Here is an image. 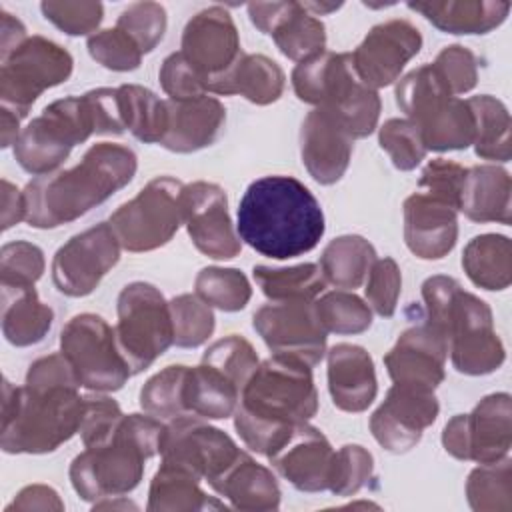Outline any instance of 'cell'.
Segmentation results:
<instances>
[{"mask_svg": "<svg viewBox=\"0 0 512 512\" xmlns=\"http://www.w3.org/2000/svg\"><path fill=\"white\" fill-rule=\"evenodd\" d=\"M68 358L54 352L28 366L24 386L4 378L0 448L6 454H46L82 424L84 396Z\"/></svg>", "mask_w": 512, "mask_h": 512, "instance_id": "cell-1", "label": "cell"}, {"mask_svg": "<svg viewBox=\"0 0 512 512\" xmlns=\"http://www.w3.org/2000/svg\"><path fill=\"white\" fill-rule=\"evenodd\" d=\"M236 232L262 256L288 260L316 248L324 236V212L316 196L294 176L254 180L238 204Z\"/></svg>", "mask_w": 512, "mask_h": 512, "instance_id": "cell-2", "label": "cell"}, {"mask_svg": "<svg viewBox=\"0 0 512 512\" xmlns=\"http://www.w3.org/2000/svg\"><path fill=\"white\" fill-rule=\"evenodd\" d=\"M316 412L318 390L312 366L274 354L248 378L234 412V428L252 452L268 456L294 426L308 422Z\"/></svg>", "mask_w": 512, "mask_h": 512, "instance_id": "cell-3", "label": "cell"}, {"mask_svg": "<svg viewBox=\"0 0 512 512\" xmlns=\"http://www.w3.org/2000/svg\"><path fill=\"white\" fill-rule=\"evenodd\" d=\"M136 170L138 158L128 146L94 144L76 166L26 184V222L38 230L70 224L130 184Z\"/></svg>", "mask_w": 512, "mask_h": 512, "instance_id": "cell-4", "label": "cell"}, {"mask_svg": "<svg viewBox=\"0 0 512 512\" xmlns=\"http://www.w3.org/2000/svg\"><path fill=\"white\" fill-rule=\"evenodd\" d=\"M124 120L118 88H96L66 96L32 118L14 144L16 162L32 176L56 172L76 144L94 134H122Z\"/></svg>", "mask_w": 512, "mask_h": 512, "instance_id": "cell-5", "label": "cell"}, {"mask_svg": "<svg viewBox=\"0 0 512 512\" xmlns=\"http://www.w3.org/2000/svg\"><path fill=\"white\" fill-rule=\"evenodd\" d=\"M422 300L426 324L446 338L456 372L484 376L504 364L506 350L482 298L462 290L456 278L436 274L422 282Z\"/></svg>", "mask_w": 512, "mask_h": 512, "instance_id": "cell-6", "label": "cell"}, {"mask_svg": "<svg viewBox=\"0 0 512 512\" xmlns=\"http://www.w3.org/2000/svg\"><path fill=\"white\" fill-rule=\"evenodd\" d=\"M164 424L152 414H124L100 444L86 446L70 464L74 492L86 502L126 496L142 476L146 460L160 454Z\"/></svg>", "mask_w": 512, "mask_h": 512, "instance_id": "cell-7", "label": "cell"}, {"mask_svg": "<svg viewBox=\"0 0 512 512\" xmlns=\"http://www.w3.org/2000/svg\"><path fill=\"white\" fill-rule=\"evenodd\" d=\"M394 96L396 106L420 130L426 150H466L474 144L472 108L450 92L434 64H422L402 76Z\"/></svg>", "mask_w": 512, "mask_h": 512, "instance_id": "cell-8", "label": "cell"}, {"mask_svg": "<svg viewBox=\"0 0 512 512\" xmlns=\"http://www.w3.org/2000/svg\"><path fill=\"white\" fill-rule=\"evenodd\" d=\"M116 312V342L134 376L174 344L170 304L154 284L136 280L120 290Z\"/></svg>", "mask_w": 512, "mask_h": 512, "instance_id": "cell-9", "label": "cell"}, {"mask_svg": "<svg viewBox=\"0 0 512 512\" xmlns=\"http://www.w3.org/2000/svg\"><path fill=\"white\" fill-rule=\"evenodd\" d=\"M184 184L172 176L152 178L132 200L120 204L108 224L128 252H150L172 240L184 224Z\"/></svg>", "mask_w": 512, "mask_h": 512, "instance_id": "cell-10", "label": "cell"}, {"mask_svg": "<svg viewBox=\"0 0 512 512\" xmlns=\"http://www.w3.org/2000/svg\"><path fill=\"white\" fill-rule=\"evenodd\" d=\"M60 352L72 364L82 388L92 392L120 390L132 370L122 356L114 328L98 314L72 316L60 332Z\"/></svg>", "mask_w": 512, "mask_h": 512, "instance_id": "cell-11", "label": "cell"}, {"mask_svg": "<svg viewBox=\"0 0 512 512\" xmlns=\"http://www.w3.org/2000/svg\"><path fill=\"white\" fill-rule=\"evenodd\" d=\"M0 100L22 118L42 92L66 82L72 74V54L44 36H28L0 58Z\"/></svg>", "mask_w": 512, "mask_h": 512, "instance_id": "cell-12", "label": "cell"}, {"mask_svg": "<svg viewBox=\"0 0 512 512\" xmlns=\"http://www.w3.org/2000/svg\"><path fill=\"white\" fill-rule=\"evenodd\" d=\"M442 446L464 462L490 464L506 458L512 446L510 394H488L468 414L452 416L442 430Z\"/></svg>", "mask_w": 512, "mask_h": 512, "instance_id": "cell-13", "label": "cell"}, {"mask_svg": "<svg viewBox=\"0 0 512 512\" xmlns=\"http://www.w3.org/2000/svg\"><path fill=\"white\" fill-rule=\"evenodd\" d=\"M120 242L108 222L74 234L52 258V282L70 298L92 294L120 260Z\"/></svg>", "mask_w": 512, "mask_h": 512, "instance_id": "cell-14", "label": "cell"}, {"mask_svg": "<svg viewBox=\"0 0 512 512\" xmlns=\"http://www.w3.org/2000/svg\"><path fill=\"white\" fill-rule=\"evenodd\" d=\"M242 450L220 428L198 416H176L164 424L160 436L162 462L188 468L208 484L216 480Z\"/></svg>", "mask_w": 512, "mask_h": 512, "instance_id": "cell-15", "label": "cell"}, {"mask_svg": "<svg viewBox=\"0 0 512 512\" xmlns=\"http://www.w3.org/2000/svg\"><path fill=\"white\" fill-rule=\"evenodd\" d=\"M252 326L278 356H292L314 368L326 354L328 332L316 316L314 300L264 304L254 312Z\"/></svg>", "mask_w": 512, "mask_h": 512, "instance_id": "cell-16", "label": "cell"}, {"mask_svg": "<svg viewBox=\"0 0 512 512\" xmlns=\"http://www.w3.org/2000/svg\"><path fill=\"white\" fill-rule=\"evenodd\" d=\"M440 404L434 390L392 384L384 402L370 416V432L374 440L392 454L412 450L424 430L438 418Z\"/></svg>", "mask_w": 512, "mask_h": 512, "instance_id": "cell-17", "label": "cell"}, {"mask_svg": "<svg viewBox=\"0 0 512 512\" xmlns=\"http://www.w3.org/2000/svg\"><path fill=\"white\" fill-rule=\"evenodd\" d=\"M184 226L192 244L208 258L232 260L242 250V240L228 212L226 190L214 182L184 184Z\"/></svg>", "mask_w": 512, "mask_h": 512, "instance_id": "cell-18", "label": "cell"}, {"mask_svg": "<svg viewBox=\"0 0 512 512\" xmlns=\"http://www.w3.org/2000/svg\"><path fill=\"white\" fill-rule=\"evenodd\" d=\"M420 48V30L404 18H392L372 26L350 54L358 78L366 86L378 90L396 82L404 66L420 52Z\"/></svg>", "mask_w": 512, "mask_h": 512, "instance_id": "cell-19", "label": "cell"}, {"mask_svg": "<svg viewBox=\"0 0 512 512\" xmlns=\"http://www.w3.org/2000/svg\"><path fill=\"white\" fill-rule=\"evenodd\" d=\"M180 52L204 78L206 90L212 80L226 74L244 54L238 28L222 6H208L186 22Z\"/></svg>", "mask_w": 512, "mask_h": 512, "instance_id": "cell-20", "label": "cell"}, {"mask_svg": "<svg viewBox=\"0 0 512 512\" xmlns=\"http://www.w3.org/2000/svg\"><path fill=\"white\" fill-rule=\"evenodd\" d=\"M336 450L316 426L302 422L268 454L272 468L300 492H324L330 486Z\"/></svg>", "mask_w": 512, "mask_h": 512, "instance_id": "cell-21", "label": "cell"}, {"mask_svg": "<svg viewBox=\"0 0 512 512\" xmlns=\"http://www.w3.org/2000/svg\"><path fill=\"white\" fill-rule=\"evenodd\" d=\"M248 16L294 62H304L326 50V28L302 2H250Z\"/></svg>", "mask_w": 512, "mask_h": 512, "instance_id": "cell-22", "label": "cell"}, {"mask_svg": "<svg viewBox=\"0 0 512 512\" xmlns=\"http://www.w3.org/2000/svg\"><path fill=\"white\" fill-rule=\"evenodd\" d=\"M446 358V338L424 322L398 336L384 356V366L394 384L436 390L444 380Z\"/></svg>", "mask_w": 512, "mask_h": 512, "instance_id": "cell-23", "label": "cell"}, {"mask_svg": "<svg viewBox=\"0 0 512 512\" xmlns=\"http://www.w3.org/2000/svg\"><path fill=\"white\" fill-rule=\"evenodd\" d=\"M354 138L326 108H314L300 128V156L308 174L324 186L336 184L348 170Z\"/></svg>", "mask_w": 512, "mask_h": 512, "instance_id": "cell-24", "label": "cell"}, {"mask_svg": "<svg viewBox=\"0 0 512 512\" xmlns=\"http://www.w3.org/2000/svg\"><path fill=\"white\" fill-rule=\"evenodd\" d=\"M458 240V210L416 190L404 200V242L422 260H440Z\"/></svg>", "mask_w": 512, "mask_h": 512, "instance_id": "cell-25", "label": "cell"}, {"mask_svg": "<svg viewBox=\"0 0 512 512\" xmlns=\"http://www.w3.org/2000/svg\"><path fill=\"white\" fill-rule=\"evenodd\" d=\"M292 90L298 100L314 108H334L362 80L358 78L350 52L324 50L304 62H298L290 74Z\"/></svg>", "mask_w": 512, "mask_h": 512, "instance_id": "cell-26", "label": "cell"}, {"mask_svg": "<svg viewBox=\"0 0 512 512\" xmlns=\"http://www.w3.org/2000/svg\"><path fill=\"white\" fill-rule=\"evenodd\" d=\"M168 122L160 146L176 152H198L218 140L226 124V108L214 96H200L192 100H166Z\"/></svg>", "mask_w": 512, "mask_h": 512, "instance_id": "cell-27", "label": "cell"}, {"mask_svg": "<svg viewBox=\"0 0 512 512\" xmlns=\"http://www.w3.org/2000/svg\"><path fill=\"white\" fill-rule=\"evenodd\" d=\"M328 390L342 412H364L378 394L374 360L366 348L340 342L326 352Z\"/></svg>", "mask_w": 512, "mask_h": 512, "instance_id": "cell-28", "label": "cell"}, {"mask_svg": "<svg viewBox=\"0 0 512 512\" xmlns=\"http://www.w3.org/2000/svg\"><path fill=\"white\" fill-rule=\"evenodd\" d=\"M210 488L230 502V508L258 512L276 510L280 506V486L276 476L250 454H242L216 478Z\"/></svg>", "mask_w": 512, "mask_h": 512, "instance_id": "cell-29", "label": "cell"}, {"mask_svg": "<svg viewBox=\"0 0 512 512\" xmlns=\"http://www.w3.org/2000/svg\"><path fill=\"white\" fill-rule=\"evenodd\" d=\"M510 194L512 180L502 166L480 164L466 168L460 188L458 212L480 224H510Z\"/></svg>", "mask_w": 512, "mask_h": 512, "instance_id": "cell-30", "label": "cell"}, {"mask_svg": "<svg viewBox=\"0 0 512 512\" xmlns=\"http://www.w3.org/2000/svg\"><path fill=\"white\" fill-rule=\"evenodd\" d=\"M240 396L242 386L214 364L200 360L198 366H188L182 388L184 414L222 420L234 416Z\"/></svg>", "mask_w": 512, "mask_h": 512, "instance_id": "cell-31", "label": "cell"}, {"mask_svg": "<svg viewBox=\"0 0 512 512\" xmlns=\"http://www.w3.org/2000/svg\"><path fill=\"white\" fill-rule=\"evenodd\" d=\"M2 286V334L18 348L44 340L54 322V310L44 304L34 284H0Z\"/></svg>", "mask_w": 512, "mask_h": 512, "instance_id": "cell-32", "label": "cell"}, {"mask_svg": "<svg viewBox=\"0 0 512 512\" xmlns=\"http://www.w3.org/2000/svg\"><path fill=\"white\" fill-rule=\"evenodd\" d=\"M284 82L278 62L264 54H242L226 74L208 84V92L220 96L240 94L252 104L266 106L282 96Z\"/></svg>", "mask_w": 512, "mask_h": 512, "instance_id": "cell-33", "label": "cell"}, {"mask_svg": "<svg viewBox=\"0 0 512 512\" xmlns=\"http://www.w3.org/2000/svg\"><path fill=\"white\" fill-rule=\"evenodd\" d=\"M408 8L422 14L434 28L446 34H488L508 18L510 2H410Z\"/></svg>", "mask_w": 512, "mask_h": 512, "instance_id": "cell-34", "label": "cell"}, {"mask_svg": "<svg viewBox=\"0 0 512 512\" xmlns=\"http://www.w3.org/2000/svg\"><path fill=\"white\" fill-rule=\"evenodd\" d=\"M200 480V476L184 466L162 462L150 482L146 508L150 512H192L228 508L216 496H208L200 488Z\"/></svg>", "mask_w": 512, "mask_h": 512, "instance_id": "cell-35", "label": "cell"}, {"mask_svg": "<svg viewBox=\"0 0 512 512\" xmlns=\"http://www.w3.org/2000/svg\"><path fill=\"white\" fill-rule=\"evenodd\" d=\"M462 268L484 290H506L512 282V244L502 234L474 236L462 250Z\"/></svg>", "mask_w": 512, "mask_h": 512, "instance_id": "cell-36", "label": "cell"}, {"mask_svg": "<svg viewBox=\"0 0 512 512\" xmlns=\"http://www.w3.org/2000/svg\"><path fill=\"white\" fill-rule=\"evenodd\" d=\"M374 262L376 250L364 236L344 234L326 244L318 266L326 284L340 290H354L366 282Z\"/></svg>", "mask_w": 512, "mask_h": 512, "instance_id": "cell-37", "label": "cell"}, {"mask_svg": "<svg viewBox=\"0 0 512 512\" xmlns=\"http://www.w3.org/2000/svg\"><path fill=\"white\" fill-rule=\"evenodd\" d=\"M474 114V152L482 160L508 162L512 156L510 146V114L502 100L480 94L466 98Z\"/></svg>", "mask_w": 512, "mask_h": 512, "instance_id": "cell-38", "label": "cell"}, {"mask_svg": "<svg viewBox=\"0 0 512 512\" xmlns=\"http://www.w3.org/2000/svg\"><path fill=\"white\" fill-rule=\"evenodd\" d=\"M252 278L262 294L272 302L316 300V296H320L326 286L324 274L314 262H304L288 268H270L258 264L252 268Z\"/></svg>", "mask_w": 512, "mask_h": 512, "instance_id": "cell-39", "label": "cell"}, {"mask_svg": "<svg viewBox=\"0 0 512 512\" xmlns=\"http://www.w3.org/2000/svg\"><path fill=\"white\" fill-rule=\"evenodd\" d=\"M118 98L124 128L140 142L160 144L168 122L166 100H160L152 90L138 84L118 86Z\"/></svg>", "mask_w": 512, "mask_h": 512, "instance_id": "cell-40", "label": "cell"}, {"mask_svg": "<svg viewBox=\"0 0 512 512\" xmlns=\"http://www.w3.org/2000/svg\"><path fill=\"white\" fill-rule=\"evenodd\" d=\"M466 498L476 512L512 510V466L510 458L478 464L466 480Z\"/></svg>", "mask_w": 512, "mask_h": 512, "instance_id": "cell-41", "label": "cell"}, {"mask_svg": "<svg viewBox=\"0 0 512 512\" xmlns=\"http://www.w3.org/2000/svg\"><path fill=\"white\" fill-rule=\"evenodd\" d=\"M194 292L208 306L222 312H238L252 298V286L238 268L206 266L194 278Z\"/></svg>", "mask_w": 512, "mask_h": 512, "instance_id": "cell-42", "label": "cell"}, {"mask_svg": "<svg viewBox=\"0 0 512 512\" xmlns=\"http://www.w3.org/2000/svg\"><path fill=\"white\" fill-rule=\"evenodd\" d=\"M314 308L326 332L362 334L372 326V308L348 290L326 292L314 300Z\"/></svg>", "mask_w": 512, "mask_h": 512, "instance_id": "cell-43", "label": "cell"}, {"mask_svg": "<svg viewBox=\"0 0 512 512\" xmlns=\"http://www.w3.org/2000/svg\"><path fill=\"white\" fill-rule=\"evenodd\" d=\"M168 304L172 314L174 346L198 348L214 334L216 318L212 306H208L196 294H180Z\"/></svg>", "mask_w": 512, "mask_h": 512, "instance_id": "cell-44", "label": "cell"}, {"mask_svg": "<svg viewBox=\"0 0 512 512\" xmlns=\"http://www.w3.org/2000/svg\"><path fill=\"white\" fill-rule=\"evenodd\" d=\"M188 366L170 364L156 372L140 390V408L156 418L172 420L176 416H186L182 406V388Z\"/></svg>", "mask_w": 512, "mask_h": 512, "instance_id": "cell-45", "label": "cell"}, {"mask_svg": "<svg viewBox=\"0 0 512 512\" xmlns=\"http://www.w3.org/2000/svg\"><path fill=\"white\" fill-rule=\"evenodd\" d=\"M378 144L390 156L392 164L402 170H414L426 156L420 130L408 118H390L378 130Z\"/></svg>", "mask_w": 512, "mask_h": 512, "instance_id": "cell-46", "label": "cell"}, {"mask_svg": "<svg viewBox=\"0 0 512 512\" xmlns=\"http://www.w3.org/2000/svg\"><path fill=\"white\" fill-rule=\"evenodd\" d=\"M374 478V458L360 444H344L334 454L328 490L336 496H354Z\"/></svg>", "mask_w": 512, "mask_h": 512, "instance_id": "cell-47", "label": "cell"}, {"mask_svg": "<svg viewBox=\"0 0 512 512\" xmlns=\"http://www.w3.org/2000/svg\"><path fill=\"white\" fill-rule=\"evenodd\" d=\"M116 26L136 42L142 54H148L162 42L168 18L158 2H134L120 12Z\"/></svg>", "mask_w": 512, "mask_h": 512, "instance_id": "cell-48", "label": "cell"}, {"mask_svg": "<svg viewBox=\"0 0 512 512\" xmlns=\"http://www.w3.org/2000/svg\"><path fill=\"white\" fill-rule=\"evenodd\" d=\"M86 48L92 60L112 72H132L140 66L144 56L136 42L118 26L90 34Z\"/></svg>", "mask_w": 512, "mask_h": 512, "instance_id": "cell-49", "label": "cell"}, {"mask_svg": "<svg viewBox=\"0 0 512 512\" xmlns=\"http://www.w3.org/2000/svg\"><path fill=\"white\" fill-rule=\"evenodd\" d=\"M202 360L210 362L216 368H220L222 372H226L236 384L242 386V390H244L248 378L252 376V372L256 370V366L260 364L254 346L238 334H228V336L212 342L204 350Z\"/></svg>", "mask_w": 512, "mask_h": 512, "instance_id": "cell-50", "label": "cell"}, {"mask_svg": "<svg viewBox=\"0 0 512 512\" xmlns=\"http://www.w3.org/2000/svg\"><path fill=\"white\" fill-rule=\"evenodd\" d=\"M402 288L400 266L394 258H376L366 278V302L382 318H390L396 312Z\"/></svg>", "mask_w": 512, "mask_h": 512, "instance_id": "cell-51", "label": "cell"}, {"mask_svg": "<svg viewBox=\"0 0 512 512\" xmlns=\"http://www.w3.org/2000/svg\"><path fill=\"white\" fill-rule=\"evenodd\" d=\"M44 268V252L32 242L16 240L0 250V284H36Z\"/></svg>", "mask_w": 512, "mask_h": 512, "instance_id": "cell-52", "label": "cell"}, {"mask_svg": "<svg viewBox=\"0 0 512 512\" xmlns=\"http://www.w3.org/2000/svg\"><path fill=\"white\" fill-rule=\"evenodd\" d=\"M46 20H50L58 30L68 36L94 34L104 18V6L100 2H68V0H48L40 4Z\"/></svg>", "mask_w": 512, "mask_h": 512, "instance_id": "cell-53", "label": "cell"}, {"mask_svg": "<svg viewBox=\"0 0 512 512\" xmlns=\"http://www.w3.org/2000/svg\"><path fill=\"white\" fill-rule=\"evenodd\" d=\"M158 80L162 90L168 94V100H192L208 94L204 78L196 72V68L184 58V54L172 52L164 58Z\"/></svg>", "mask_w": 512, "mask_h": 512, "instance_id": "cell-54", "label": "cell"}, {"mask_svg": "<svg viewBox=\"0 0 512 512\" xmlns=\"http://www.w3.org/2000/svg\"><path fill=\"white\" fill-rule=\"evenodd\" d=\"M432 64L454 96L470 92L478 82V60L474 52L462 44L444 46Z\"/></svg>", "mask_w": 512, "mask_h": 512, "instance_id": "cell-55", "label": "cell"}, {"mask_svg": "<svg viewBox=\"0 0 512 512\" xmlns=\"http://www.w3.org/2000/svg\"><path fill=\"white\" fill-rule=\"evenodd\" d=\"M122 416L120 404L104 392L84 396V416L78 430L84 448L104 442L114 432Z\"/></svg>", "mask_w": 512, "mask_h": 512, "instance_id": "cell-56", "label": "cell"}, {"mask_svg": "<svg viewBox=\"0 0 512 512\" xmlns=\"http://www.w3.org/2000/svg\"><path fill=\"white\" fill-rule=\"evenodd\" d=\"M464 172H466V168L454 160L434 158L424 166L420 180H418V190H422L458 210Z\"/></svg>", "mask_w": 512, "mask_h": 512, "instance_id": "cell-57", "label": "cell"}, {"mask_svg": "<svg viewBox=\"0 0 512 512\" xmlns=\"http://www.w3.org/2000/svg\"><path fill=\"white\" fill-rule=\"evenodd\" d=\"M14 510H64V502L60 500L58 492L46 484H30L24 486L14 500L6 506V512Z\"/></svg>", "mask_w": 512, "mask_h": 512, "instance_id": "cell-58", "label": "cell"}, {"mask_svg": "<svg viewBox=\"0 0 512 512\" xmlns=\"http://www.w3.org/2000/svg\"><path fill=\"white\" fill-rule=\"evenodd\" d=\"M26 220V200H24V190L8 182L6 178L2 180V230H10L18 222Z\"/></svg>", "mask_w": 512, "mask_h": 512, "instance_id": "cell-59", "label": "cell"}, {"mask_svg": "<svg viewBox=\"0 0 512 512\" xmlns=\"http://www.w3.org/2000/svg\"><path fill=\"white\" fill-rule=\"evenodd\" d=\"M2 16V32H0V58L10 54L18 44H22L28 36H26V28L24 24L10 12L0 10Z\"/></svg>", "mask_w": 512, "mask_h": 512, "instance_id": "cell-60", "label": "cell"}, {"mask_svg": "<svg viewBox=\"0 0 512 512\" xmlns=\"http://www.w3.org/2000/svg\"><path fill=\"white\" fill-rule=\"evenodd\" d=\"M20 120L22 116L16 114L14 110L2 106L0 108V146L2 148H8V146H14L18 136H20Z\"/></svg>", "mask_w": 512, "mask_h": 512, "instance_id": "cell-61", "label": "cell"}, {"mask_svg": "<svg viewBox=\"0 0 512 512\" xmlns=\"http://www.w3.org/2000/svg\"><path fill=\"white\" fill-rule=\"evenodd\" d=\"M302 6L314 16H324V14H330L338 8H342V4H322V2L320 4L318 2H302Z\"/></svg>", "mask_w": 512, "mask_h": 512, "instance_id": "cell-62", "label": "cell"}]
</instances>
